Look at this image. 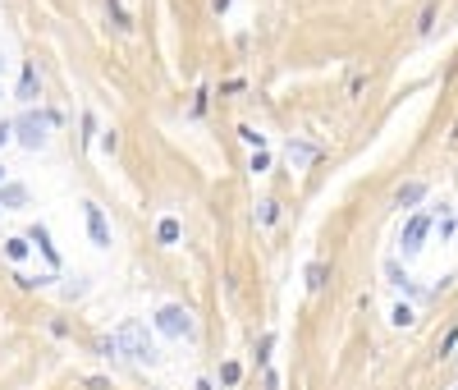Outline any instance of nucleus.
<instances>
[{
    "label": "nucleus",
    "instance_id": "obj_1",
    "mask_svg": "<svg viewBox=\"0 0 458 390\" xmlns=\"http://www.w3.org/2000/svg\"><path fill=\"white\" fill-rule=\"evenodd\" d=\"M55 124V115L51 111H37V115H23L19 120V143L23 147H42L46 143V129Z\"/></svg>",
    "mask_w": 458,
    "mask_h": 390
},
{
    "label": "nucleus",
    "instance_id": "obj_2",
    "mask_svg": "<svg viewBox=\"0 0 458 390\" xmlns=\"http://www.w3.org/2000/svg\"><path fill=\"white\" fill-rule=\"evenodd\" d=\"M156 326H161L165 335H175V340H179V335H188V331H193V322H188V312H184V308H175V303L156 312Z\"/></svg>",
    "mask_w": 458,
    "mask_h": 390
},
{
    "label": "nucleus",
    "instance_id": "obj_3",
    "mask_svg": "<svg viewBox=\"0 0 458 390\" xmlns=\"http://www.w3.org/2000/svg\"><path fill=\"white\" fill-rule=\"evenodd\" d=\"M83 212H88L92 244H97V248H110V225H106V216H101V207H97V202H83Z\"/></svg>",
    "mask_w": 458,
    "mask_h": 390
},
{
    "label": "nucleus",
    "instance_id": "obj_4",
    "mask_svg": "<svg viewBox=\"0 0 458 390\" xmlns=\"http://www.w3.org/2000/svg\"><path fill=\"white\" fill-rule=\"evenodd\" d=\"M426 230H431V221H426V216H413V221H408V230H404V253H417V248H422Z\"/></svg>",
    "mask_w": 458,
    "mask_h": 390
},
{
    "label": "nucleus",
    "instance_id": "obj_5",
    "mask_svg": "<svg viewBox=\"0 0 458 390\" xmlns=\"http://www.w3.org/2000/svg\"><path fill=\"white\" fill-rule=\"evenodd\" d=\"M179 234H184V225H179L175 216H165V221L156 225V239H161V244H179Z\"/></svg>",
    "mask_w": 458,
    "mask_h": 390
},
{
    "label": "nucleus",
    "instance_id": "obj_6",
    "mask_svg": "<svg viewBox=\"0 0 458 390\" xmlns=\"http://www.w3.org/2000/svg\"><path fill=\"white\" fill-rule=\"evenodd\" d=\"M37 92H42V78H37V69L28 65V69H23V83H19V97H23V101H33Z\"/></svg>",
    "mask_w": 458,
    "mask_h": 390
},
{
    "label": "nucleus",
    "instance_id": "obj_7",
    "mask_svg": "<svg viewBox=\"0 0 458 390\" xmlns=\"http://www.w3.org/2000/svg\"><path fill=\"white\" fill-rule=\"evenodd\" d=\"M422 184H408V189H399V207H413V202H422Z\"/></svg>",
    "mask_w": 458,
    "mask_h": 390
},
{
    "label": "nucleus",
    "instance_id": "obj_8",
    "mask_svg": "<svg viewBox=\"0 0 458 390\" xmlns=\"http://www.w3.org/2000/svg\"><path fill=\"white\" fill-rule=\"evenodd\" d=\"M239 138H243V143H248V147H257V152H262V147H266V138L257 134V129H248V124H243V129H239Z\"/></svg>",
    "mask_w": 458,
    "mask_h": 390
},
{
    "label": "nucleus",
    "instance_id": "obj_9",
    "mask_svg": "<svg viewBox=\"0 0 458 390\" xmlns=\"http://www.w3.org/2000/svg\"><path fill=\"white\" fill-rule=\"evenodd\" d=\"M23 202V189H0V207H19Z\"/></svg>",
    "mask_w": 458,
    "mask_h": 390
},
{
    "label": "nucleus",
    "instance_id": "obj_10",
    "mask_svg": "<svg viewBox=\"0 0 458 390\" xmlns=\"http://www.w3.org/2000/svg\"><path fill=\"white\" fill-rule=\"evenodd\" d=\"M5 257H14V262L28 257V244H23V239H10V244H5Z\"/></svg>",
    "mask_w": 458,
    "mask_h": 390
},
{
    "label": "nucleus",
    "instance_id": "obj_11",
    "mask_svg": "<svg viewBox=\"0 0 458 390\" xmlns=\"http://www.w3.org/2000/svg\"><path fill=\"white\" fill-rule=\"evenodd\" d=\"M289 161H294V166H303V161H312V147H294V143H289Z\"/></svg>",
    "mask_w": 458,
    "mask_h": 390
},
{
    "label": "nucleus",
    "instance_id": "obj_12",
    "mask_svg": "<svg viewBox=\"0 0 458 390\" xmlns=\"http://www.w3.org/2000/svg\"><path fill=\"white\" fill-rule=\"evenodd\" d=\"M266 166H271V156H266V152L252 156V175H266Z\"/></svg>",
    "mask_w": 458,
    "mask_h": 390
},
{
    "label": "nucleus",
    "instance_id": "obj_13",
    "mask_svg": "<svg viewBox=\"0 0 458 390\" xmlns=\"http://www.w3.org/2000/svg\"><path fill=\"white\" fill-rule=\"evenodd\" d=\"M0 179H5V170H0Z\"/></svg>",
    "mask_w": 458,
    "mask_h": 390
}]
</instances>
